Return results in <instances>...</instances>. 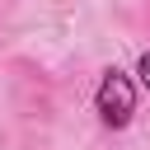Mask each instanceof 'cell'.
I'll return each instance as SVG.
<instances>
[{
	"mask_svg": "<svg viewBox=\"0 0 150 150\" xmlns=\"http://www.w3.org/2000/svg\"><path fill=\"white\" fill-rule=\"evenodd\" d=\"M94 108H98L103 127H127L131 112H136V84H131V75L117 70V66H108L103 80H98V89H94Z\"/></svg>",
	"mask_w": 150,
	"mask_h": 150,
	"instance_id": "6da1fadb",
	"label": "cell"
},
{
	"mask_svg": "<svg viewBox=\"0 0 150 150\" xmlns=\"http://www.w3.org/2000/svg\"><path fill=\"white\" fill-rule=\"evenodd\" d=\"M141 80H145V84H150V52H145V56H141Z\"/></svg>",
	"mask_w": 150,
	"mask_h": 150,
	"instance_id": "7a4b0ae2",
	"label": "cell"
}]
</instances>
